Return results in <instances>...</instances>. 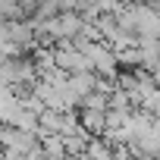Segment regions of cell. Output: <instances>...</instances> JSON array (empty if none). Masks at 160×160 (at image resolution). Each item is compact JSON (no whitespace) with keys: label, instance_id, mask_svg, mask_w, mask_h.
Returning <instances> with one entry per match:
<instances>
[{"label":"cell","instance_id":"cell-1","mask_svg":"<svg viewBox=\"0 0 160 160\" xmlns=\"http://www.w3.org/2000/svg\"><path fill=\"white\" fill-rule=\"evenodd\" d=\"M132 13H135V38L160 41V10L148 3H132Z\"/></svg>","mask_w":160,"mask_h":160},{"label":"cell","instance_id":"cell-2","mask_svg":"<svg viewBox=\"0 0 160 160\" xmlns=\"http://www.w3.org/2000/svg\"><path fill=\"white\" fill-rule=\"evenodd\" d=\"M78 122H82V132L88 138L104 135L107 132V113H94V110H78Z\"/></svg>","mask_w":160,"mask_h":160},{"label":"cell","instance_id":"cell-3","mask_svg":"<svg viewBox=\"0 0 160 160\" xmlns=\"http://www.w3.org/2000/svg\"><path fill=\"white\" fill-rule=\"evenodd\" d=\"M85 154H88V160H113V148H110L107 141H98V138L88 141Z\"/></svg>","mask_w":160,"mask_h":160},{"label":"cell","instance_id":"cell-4","mask_svg":"<svg viewBox=\"0 0 160 160\" xmlns=\"http://www.w3.org/2000/svg\"><path fill=\"white\" fill-rule=\"evenodd\" d=\"M82 110H94V113H107V110H110V98H107V94H101V91H94V94H88V98L82 101Z\"/></svg>","mask_w":160,"mask_h":160},{"label":"cell","instance_id":"cell-5","mask_svg":"<svg viewBox=\"0 0 160 160\" xmlns=\"http://www.w3.org/2000/svg\"><path fill=\"white\" fill-rule=\"evenodd\" d=\"M157 160H160V157H157Z\"/></svg>","mask_w":160,"mask_h":160}]
</instances>
